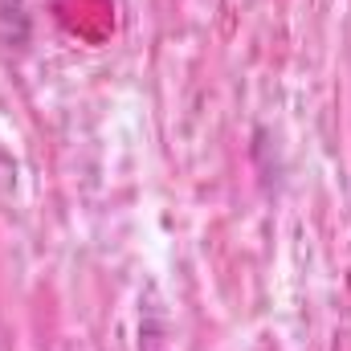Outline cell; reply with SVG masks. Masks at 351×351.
I'll list each match as a JSON object with an SVG mask.
<instances>
[]
</instances>
